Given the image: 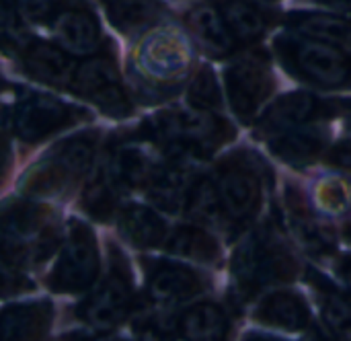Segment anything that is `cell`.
Listing matches in <instances>:
<instances>
[{"label":"cell","mask_w":351,"mask_h":341,"mask_svg":"<svg viewBox=\"0 0 351 341\" xmlns=\"http://www.w3.org/2000/svg\"><path fill=\"white\" fill-rule=\"evenodd\" d=\"M144 138L156 142L173 154L208 156L224 142L232 140L234 130L208 109L165 111L146 119L142 126Z\"/></svg>","instance_id":"cell-1"},{"label":"cell","mask_w":351,"mask_h":341,"mask_svg":"<svg viewBox=\"0 0 351 341\" xmlns=\"http://www.w3.org/2000/svg\"><path fill=\"white\" fill-rule=\"evenodd\" d=\"M232 274L245 294H253L265 286L290 282L298 274V261L282 235L265 226L253 233L237 251Z\"/></svg>","instance_id":"cell-2"},{"label":"cell","mask_w":351,"mask_h":341,"mask_svg":"<svg viewBox=\"0 0 351 341\" xmlns=\"http://www.w3.org/2000/svg\"><path fill=\"white\" fill-rule=\"evenodd\" d=\"M284 66L298 78L325 89L351 84V56L339 45L300 35H284L276 41Z\"/></svg>","instance_id":"cell-3"},{"label":"cell","mask_w":351,"mask_h":341,"mask_svg":"<svg viewBox=\"0 0 351 341\" xmlns=\"http://www.w3.org/2000/svg\"><path fill=\"white\" fill-rule=\"evenodd\" d=\"M97 148V134H80L60 142L25 177L23 187L29 196H53L76 183L90 167Z\"/></svg>","instance_id":"cell-4"},{"label":"cell","mask_w":351,"mask_h":341,"mask_svg":"<svg viewBox=\"0 0 351 341\" xmlns=\"http://www.w3.org/2000/svg\"><path fill=\"white\" fill-rule=\"evenodd\" d=\"M99 276V247L93 231L78 220L70 222L66 245L47 284L53 292L74 294L88 290Z\"/></svg>","instance_id":"cell-5"},{"label":"cell","mask_w":351,"mask_h":341,"mask_svg":"<svg viewBox=\"0 0 351 341\" xmlns=\"http://www.w3.org/2000/svg\"><path fill=\"white\" fill-rule=\"evenodd\" d=\"M216 189L222 206V216L234 224H249L261 206V175L247 156H232L220 163L216 173Z\"/></svg>","instance_id":"cell-6"},{"label":"cell","mask_w":351,"mask_h":341,"mask_svg":"<svg viewBox=\"0 0 351 341\" xmlns=\"http://www.w3.org/2000/svg\"><path fill=\"white\" fill-rule=\"evenodd\" d=\"M134 301V280L125 259L115 249L111 255V272L99 290L78 307V317L97 331L115 329L130 313Z\"/></svg>","instance_id":"cell-7"},{"label":"cell","mask_w":351,"mask_h":341,"mask_svg":"<svg viewBox=\"0 0 351 341\" xmlns=\"http://www.w3.org/2000/svg\"><path fill=\"white\" fill-rule=\"evenodd\" d=\"M226 86L232 111L243 121H251L276 86L265 54L253 51L239 56L226 70Z\"/></svg>","instance_id":"cell-8"},{"label":"cell","mask_w":351,"mask_h":341,"mask_svg":"<svg viewBox=\"0 0 351 341\" xmlns=\"http://www.w3.org/2000/svg\"><path fill=\"white\" fill-rule=\"evenodd\" d=\"M70 89L82 99L93 101L111 117H128L132 101L121 86L117 66L111 56H95L84 60L72 76Z\"/></svg>","instance_id":"cell-9"},{"label":"cell","mask_w":351,"mask_h":341,"mask_svg":"<svg viewBox=\"0 0 351 341\" xmlns=\"http://www.w3.org/2000/svg\"><path fill=\"white\" fill-rule=\"evenodd\" d=\"M88 113L74 105H66L49 95L33 93L14 107V132L25 142H41L47 136L78 124Z\"/></svg>","instance_id":"cell-10"},{"label":"cell","mask_w":351,"mask_h":341,"mask_svg":"<svg viewBox=\"0 0 351 341\" xmlns=\"http://www.w3.org/2000/svg\"><path fill=\"white\" fill-rule=\"evenodd\" d=\"M142 72L156 82H171L185 76L189 66L187 45L171 31L150 35L138 51Z\"/></svg>","instance_id":"cell-11"},{"label":"cell","mask_w":351,"mask_h":341,"mask_svg":"<svg viewBox=\"0 0 351 341\" xmlns=\"http://www.w3.org/2000/svg\"><path fill=\"white\" fill-rule=\"evenodd\" d=\"M21 58L23 70L31 78L51 86H70L76 66L68 51L60 49L58 45L45 41H29L23 47Z\"/></svg>","instance_id":"cell-12"},{"label":"cell","mask_w":351,"mask_h":341,"mask_svg":"<svg viewBox=\"0 0 351 341\" xmlns=\"http://www.w3.org/2000/svg\"><path fill=\"white\" fill-rule=\"evenodd\" d=\"M204 290L202 278L179 263L160 261L148 272V294L158 305H177Z\"/></svg>","instance_id":"cell-13"},{"label":"cell","mask_w":351,"mask_h":341,"mask_svg":"<svg viewBox=\"0 0 351 341\" xmlns=\"http://www.w3.org/2000/svg\"><path fill=\"white\" fill-rule=\"evenodd\" d=\"M323 111V103L311 93H290L276 101L259 124V132L265 136H278L294 128L304 126Z\"/></svg>","instance_id":"cell-14"},{"label":"cell","mask_w":351,"mask_h":341,"mask_svg":"<svg viewBox=\"0 0 351 341\" xmlns=\"http://www.w3.org/2000/svg\"><path fill=\"white\" fill-rule=\"evenodd\" d=\"M56 37L66 51L86 56L101 43V29L97 16L86 8H66L53 21Z\"/></svg>","instance_id":"cell-15"},{"label":"cell","mask_w":351,"mask_h":341,"mask_svg":"<svg viewBox=\"0 0 351 341\" xmlns=\"http://www.w3.org/2000/svg\"><path fill=\"white\" fill-rule=\"evenodd\" d=\"M53 307L47 301L10 305L2 313L4 340H41L51 329Z\"/></svg>","instance_id":"cell-16"},{"label":"cell","mask_w":351,"mask_h":341,"mask_svg":"<svg viewBox=\"0 0 351 341\" xmlns=\"http://www.w3.org/2000/svg\"><path fill=\"white\" fill-rule=\"evenodd\" d=\"M255 319L276 329L302 331L311 323V311L302 296L280 290L261 301V305L255 311Z\"/></svg>","instance_id":"cell-17"},{"label":"cell","mask_w":351,"mask_h":341,"mask_svg":"<svg viewBox=\"0 0 351 341\" xmlns=\"http://www.w3.org/2000/svg\"><path fill=\"white\" fill-rule=\"evenodd\" d=\"M327 146V132L323 128H294L274 136L269 142L271 152L288 165H308Z\"/></svg>","instance_id":"cell-18"},{"label":"cell","mask_w":351,"mask_h":341,"mask_svg":"<svg viewBox=\"0 0 351 341\" xmlns=\"http://www.w3.org/2000/svg\"><path fill=\"white\" fill-rule=\"evenodd\" d=\"M177 336L183 340L214 341L228 336L230 323L226 313L214 303H199L189 307L177 319Z\"/></svg>","instance_id":"cell-19"},{"label":"cell","mask_w":351,"mask_h":341,"mask_svg":"<svg viewBox=\"0 0 351 341\" xmlns=\"http://www.w3.org/2000/svg\"><path fill=\"white\" fill-rule=\"evenodd\" d=\"M187 21H189L193 35L202 41V45L208 51H212L216 56H224V54L232 51L237 39L224 21L222 10L214 8L212 4H202L189 12Z\"/></svg>","instance_id":"cell-20"},{"label":"cell","mask_w":351,"mask_h":341,"mask_svg":"<svg viewBox=\"0 0 351 341\" xmlns=\"http://www.w3.org/2000/svg\"><path fill=\"white\" fill-rule=\"evenodd\" d=\"M115 29L138 33L156 25L162 16L160 0H99Z\"/></svg>","instance_id":"cell-21"},{"label":"cell","mask_w":351,"mask_h":341,"mask_svg":"<svg viewBox=\"0 0 351 341\" xmlns=\"http://www.w3.org/2000/svg\"><path fill=\"white\" fill-rule=\"evenodd\" d=\"M146 187H148V198L156 208L165 212H177L183 206V202H187V193H189L187 171L175 163L154 169L150 179L146 181Z\"/></svg>","instance_id":"cell-22"},{"label":"cell","mask_w":351,"mask_h":341,"mask_svg":"<svg viewBox=\"0 0 351 341\" xmlns=\"http://www.w3.org/2000/svg\"><path fill=\"white\" fill-rule=\"evenodd\" d=\"M119 231L132 245L140 249L156 247L167 237V226L158 218V214L140 204H132L121 210Z\"/></svg>","instance_id":"cell-23"},{"label":"cell","mask_w":351,"mask_h":341,"mask_svg":"<svg viewBox=\"0 0 351 341\" xmlns=\"http://www.w3.org/2000/svg\"><path fill=\"white\" fill-rule=\"evenodd\" d=\"M222 14L230 33L241 43L259 39L267 29V19L263 10L249 0H228L222 6Z\"/></svg>","instance_id":"cell-24"},{"label":"cell","mask_w":351,"mask_h":341,"mask_svg":"<svg viewBox=\"0 0 351 341\" xmlns=\"http://www.w3.org/2000/svg\"><path fill=\"white\" fill-rule=\"evenodd\" d=\"M167 251L179 257L212 263L220 257V247L212 235L197 226H179L167 241Z\"/></svg>","instance_id":"cell-25"},{"label":"cell","mask_w":351,"mask_h":341,"mask_svg":"<svg viewBox=\"0 0 351 341\" xmlns=\"http://www.w3.org/2000/svg\"><path fill=\"white\" fill-rule=\"evenodd\" d=\"M152 167L150 161L144 156V152L134 150V148H121L117 150L105 173L109 175V179L119 187V189H134L140 185H146V181L152 175Z\"/></svg>","instance_id":"cell-26"},{"label":"cell","mask_w":351,"mask_h":341,"mask_svg":"<svg viewBox=\"0 0 351 341\" xmlns=\"http://www.w3.org/2000/svg\"><path fill=\"white\" fill-rule=\"evenodd\" d=\"M290 25L302 35L351 47V21H346V19L300 12V14L290 16Z\"/></svg>","instance_id":"cell-27"},{"label":"cell","mask_w":351,"mask_h":341,"mask_svg":"<svg viewBox=\"0 0 351 341\" xmlns=\"http://www.w3.org/2000/svg\"><path fill=\"white\" fill-rule=\"evenodd\" d=\"M288 208H290V216H292V228L294 235L315 253L329 249L331 245V233H327L311 214L308 206L304 204L300 193H294L292 189H288Z\"/></svg>","instance_id":"cell-28"},{"label":"cell","mask_w":351,"mask_h":341,"mask_svg":"<svg viewBox=\"0 0 351 341\" xmlns=\"http://www.w3.org/2000/svg\"><path fill=\"white\" fill-rule=\"evenodd\" d=\"M185 206H187L189 216H193L195 220L216 222L222 216V206H220L216 181H212L210 177H202L195 185H191Z\"/></svg>","instance_id":"cell-29"},{"label":"cell","mask_w":351,"mask_h":341,"mask_svg":"<svg viewBox=\"0 0 351 341\" xmlns=\"http://www.w3.org/2000/svg\"><path fill=\"white\" fill-rule=\"evenodd\" d=\"M119 187L109 179L107 173H103L101 177H97L86 189H84V196H82V206L84 210L99 218V220H109L115 212V206H117V196H119Z\"/></svg>","instance_id":"cell-30"},{"label":"cell","mask_w":351,"mask_h":341,"mask_svg":"<svg viewBox=\"0 0 351 341\" xmlns=\"http://www.w3.org/2000/svg\"><path fill=\"white\" fill-rule=\"evenodd\" d=\"M321 313L329 329L339 338H351V303L335 288L321 292Z\"/></svg>","instance_id":"cell-31"},{"label":"cell","mask_w":351,"mask_h":341,"mask_svg":"<svg viewBox=\"0 0 351 341\" xmlns=\"http://www.w3.org/2000/svg\"><path fill=\"white\" fill-rule=\"evenodd\" d=\"M187 99L197 109H218L222 105V93L218 89V80L210 68H202L187 91Z\"/></svg>","instance_id":"cell-32"},{"label":"cell","mask_w":351,"mask_h":341,"mask_svg":"<svg viewBox=\"0 0 351 341\" xmlns=\"http://www.w3.org/2000/svg\"><path fill=\"white\" fill-rule=\"evenodd\" d=\"M2 35H4V47L10 45L25 47V29L16 14V2L14 0H2Z\"/></svg>","instance_id":"cell-33"},{"label":"cell","mask_w":351,"mask_h":341,"mask_svg":"<svg viewBox=\"0 0 351 341\" xmlns=\"http://www.w3.org/2000/svg\"><path fill=\"white\" fill-rule=\"evenodd\" d=\"M16 6H21L25 10V14L37 23H47V21H56V16L66 10L68 0H14Z\"/></svg>","instance_id":"cell-34"},{"label":"cell","mask_w":351,"mask_h":341,"mask_svg":"<svg viewBox=\"0 0 351 341\" xmlns=\"http://www.w3.org/2000/svg\"><path fill=\"white\" fill-rule=\"evenodd\" d=\"M319 204L327 210V212H341L348 206V193L346 187L339 181H323L319 185V193H317Z\"/></svg>","instance_id":"cell-35"},{"label":"cell","mask_w":351,"mask_h":341,"mask_svg":"<svg viewBox=\"0 0 351 341\" xmlns=\"http://www.w3.org/2000/svg\"><path fill=\"white\" fill-rule=\"evenodd\" d=\"M327 163L331 167L343 169V171H351V138L343 140L339 144H335L329 154H327Z\"/></svg>","instance_id":"cell-36"},{"label":"cell","mask_w":351,"mask_h":341,"mask_svg":"<svg viewBox=\"0 0 351 341\" xmlns=\"http://www.w3.org/2000/svg\"><path fill=\"white\" fill-rule=\"evenodd\" d=\"M321 6H327L329 10L337 12H351V0H315Z\"/></svg>","instance_id":"cell-37"},{"label":"cell","mask_w":351,"mask_h":341,"mask_svg":"<svg viewBox=\"0 0 351 341\" xmlns=\"http://www.w3.org/2000/svg\"><path fill=\"white\" fill-rule=\"evenodd\" d=\"M343 280H346V284L351 288V259H348L346 266H343Z\"/></svg>","instance_id":"cell-38"},{"label":"cell","mask_w":351,"mask_h":341,"mask_svg":"<svg viewBox=\"0 0 351 341\" xmlns=\"http://www.w3.org/2000/svg\"><path fill=\"white\" fill-rule=\"evenodd\" d=\"M348 235H350V237H351V224H350V228H348Z\"/></svg>","instance_id":"cell-39"}]
</instances>
